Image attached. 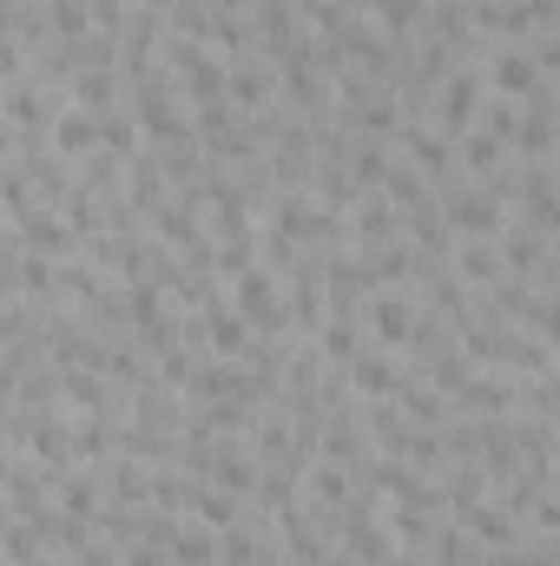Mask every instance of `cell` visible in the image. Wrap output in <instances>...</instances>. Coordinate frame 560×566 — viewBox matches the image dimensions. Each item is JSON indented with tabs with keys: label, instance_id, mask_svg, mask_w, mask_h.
Here are the masks:
<instances>
[{
	"label": "cell",
	"instance_id": "obj_8",
	"mask_svg": "<svg viewBox=\"0 0 560 566\" xmlns=\"http://www.w3.org/2000/svg\"><path fill=\"white\" fill-rule=\"evenodd\" d=\"M310 343H317V356H323L330 369H343L350 356H363V349H370V336H363V316H323Z\"/></svg>",
	"mask_w": 560,
	"mask_h": 566
},
{
	"label": "cell",
	"instance_id": "obj_5",
	"mask_svg": "<svg viewBox=\"0 0 560 566\" xmlns=\"http://www.w3.org/2000/svg\"><path fill=\"white\" fill-rule=\"evenodd\" d=\"M13 238H20V251H33V258H53V264L80 258V238H73V224L60 218V205H33L27 218H13Z\"/></svg>",
	"mask_w": 560,
	"mask_h": 566
},
{
	"label": "cell",
	"instance_id": "obj_14",
	"mask_svg": "<svg viewBox=\"0 0 560 566\" xmlns=\"http://www.w3.org/2000/svg\"><path fill=\"white\" fill-rule=\"evenodd\" d=\"M40 13H46L53 40H80V33H93V0H40Z\"/></svg>",
	"mask_w": 560,
	"mask_h": 566
},
{
	"label": "cell",
	"instance_id": "obj_1",
	"mask_svg": "<svg viewBox=\"0 0 560 566\" xmlns=\"http://www.w3.org/2000/svg\"><path fill=\"white\" fill-rule=\"evenodd\" d=\"M475 73H481V93H488V99H515V106H521L535 86H548V80H554V73H541V66H535V53H528L521 40H495V46L481 53V66H475Z\"/></svg>",
	"mask_w": 560,
	"mask_h": 566
},
{
	"label": "cell",
	"instance_id": "obj_10",
	"mask_svg": "<svg viewBox=\"0 0 560 566\" xmlns=\"http://www.w3.org/2000/svg\"><path fill=\"white\" fill-rule=\"evenodd\" d=\"M165 566H218V534L185 514V521L172 527V541H165Z\"/></svg>",
	"mask_w": 560,
	"mask_h": 566
},
{
	"label": "cell",
	"instance_id": "obj_4",
	"mask_svg": "<svg viewBox=\"0 0 560 566\" xmlns=\"http://www.w3.org/2000/svg\"><path fill=\"white\" fill-rule=\"evenodd\" d=\"M481 99H488V93H481V73H475V66H455V73L428 93V126H435L442 139H462V133L475 126Z\"/></svg>",
	"mask_w": 560,
	"mask_h": 566
},
{
	"label": "cell",
	"instance_id": "obj_11",
	"mask_svg": "<svg viewBox=\"0 0 560 566\" xmlns=\"http://www.w3.org/2000/svg\"><path fill=\"white\" fill-rule=\"evenodd\" d=\"M185 514H191V521H205L211 534H225V527H238V521H245V501H238V494H225V488H211V481H198Z\"/></svg>",
	"mask_w": 560,
	"mask_h": 566
},
{
	"label": "cell",
	"instance_id": "obj_6",
	"mask_svg": "<svg viewBox=\"0 0 560 566\" xmlns=\"http://www.w3.org/2000/svg\"><path fill=\"white\" fill-rule=\"evenodd\" d=\"M403 356H383V349H363V356H350L343 363V382L356 389V402H390L396 389H403Z\"/></svg>",
	"mask_w": 560,
	"mask_h": 566
},
{
	"label": "cell",
	"instance_id": "obj_2",
	"mask_svg": "<svg viewBox=\"0 0 560 566\" xmlns=\"http://www.w3.org/2000/svg\"><path fill=\"white\" fill-rule=\"evenodd\" d=\"M416 323H422V303L409 290H370V303H363V336H370V349L403 356L409 336H416Z\"/></svg>",
	"mask_w": 560,
	"mask_h": 566
},
{
	"label": "cell",
	"instance_id": "obj_9",
	"mask_svg": "<svg viewBox=\"0 0 560 566\" xmlns=\"http://www.w3.org/2000/svg\"><path fill=\"white\" fill-rule=\"evenodd\" d=\"M60 402H66L73 416H113V382H106L100 369H66V376H60Z\"/></svg>",
	"mask_w": 560,
	"mask_h": 566
},
{
	"label": "cell",
	"instance_id": "obj_13",
	"mask_svg": "<svg viewBox=\"0 0 560 566\" xmlns=\"http://www.w3.org/2000/svg\"><path fill=\"white\" fill-rule=\"evenodd\" d=\"M66 99L86 106V113H106V106H120V73H73Z\"/></svg>",
	"mask_w": 560,
	"mask_h": 566
},
{
	"label": "cell",
	"instance_id": "obj_12",
	"mask_svg": "<svg viewBox=\"0 0 560 566\" xmlns=\"http://www.w3.org/2000/svg\"><path fill=\"white\" fill-rule=\"evenodd\" d=\"M422 13H428V0H370V20H376V33H383L390 46H403V40H416Z\"/></svg>",
	"mask_w": 560,
	"mask_h": 566
},
{
	"label": "cell",
	"instance_id": "obj_16",
	"mask_svg": "<svg viewBox=\"0 0 560 566\" xmlns=\"http://www.w3.org/2000/svg\"><path fill=\"white\" fill-rule=\"evenodd\" d=\"M139 7H152V13H165V7H172V0H139Z\"/></svg>",
	"mask_w": 560,
	"mask_h": 566
},
{
	"label": "cell",
	"instance_id": "obj_15",
	"mask_svg": "<svg viewBox=\"0 0 560 566\" xmlns=\"http://www.w3.org/2000/svg\"><path fill=\"white\" fill-rule=\"evenodd\" d=\"M218 7H225V13H251L258 0H218Z\"/></svg>",
	"mask_w": 560,
	"mask_h": 566
},
{
	"label": "cell",
	"instance_id": "obj_3",
	"mask_svg": "<svg viewBox=\"0 0 560 566\" xmlns=\"http://www.w3.org/2000/svg\"><path fill=\"white\" fill-rule=\"evenodd\" d=\"M435 205H442V218H448V231H455V238H495V231L508 224V205H501L495 191H481L475 178L442 185V191H435Z\"/></svg>",
	"mask_w": 560,
	"mask_h": 566
},
{
	"label": "cell",
	"instance_id": "obj_7",
	"mask_svg": "<svg viewBox=\"0 0 560 566\" xmlns=\"http://www.w3.org/2000/svg\"><path fill=\"white\" fill-rule=\"evenodd\" d=\"M46 151L53 158H66V165H80L86 151H100V113H86V106H60L53 113V126H46Z\"/></svg>",
	"mask_w": 560,
	"mask_h": 566
}]
</instances>
